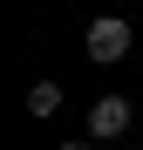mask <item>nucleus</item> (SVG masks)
<instances>
[{
  "instance_id": "1",
  "label": "nucleus",
  "mask_w": 143,
  "mask_h": 150,
  "mask_svg": "<svg viewBox=\"0 0 143 150\" xmlns=\"http://www.w3.org/2000/svg\"><path fill=\"white\" fill-rule=\"evenodd\" d=\"M130 41H136V34H130V21H123V14H95L82 48H89V62H123V55H130Z\"/></svg>"
},
{
  "instance_id": "2",
  "label": "nucleus",
  "mask_w": 143,
  "mask_h": 150,
  "mask_svg": "<svg viewBox=\"0 0 143 150\" xmlns=\"http://www.w3.org/2000/svg\"><path fill=\"white\" fill-rule=\"evenodd\" d=\"M130 130V103L123 96H95V109H89V143H109V137H123Z\"/></svg>"
},
{
  "instance_id": "3",
  "label": "nucleus",
  "mask_w": 143,
  "mask_h": 150,
  "mask_svg": "<svg viewBox=\"0 0 143 150\" xmlns=\"http://www.w3.org/2000/svg\"><path fill=\"white\" fill-rule=\"evenodd\" d=\"M61 109V82H34L27 89V116H55Z\"/></svg>"
},
{
  "instance_id": "4",
  "label": "nucleus",
  "mask_w": 143,
  "mask_h": 150,
  "mask_svg": "<svg viewBox=\"0 0 143 150\" xmlns=\"http://www.w3.org/2000/svg\"><path fill=\"white\" fill-rule=\"evenodd\" d=\"M61 150H95V143H61Z\"/></svg>"
}]
</instances>
